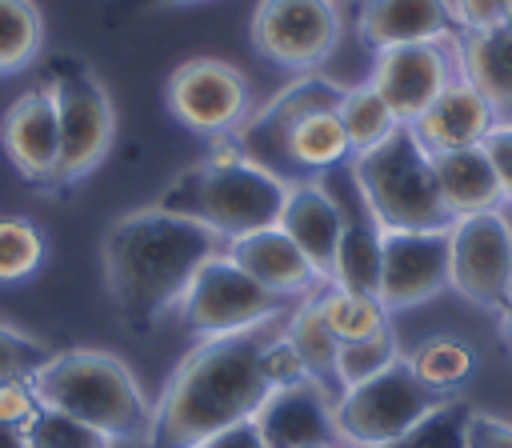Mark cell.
Here are the masks:
<instances>
[{"label": "cell", "instance_id": "cell-36", "mask_svg": "<svg viewBox=\"0 0 512 448\" xmlns=\"http://www.w3.org/2000/svg\"><path fill=\"white\" fill-rule=\"evenodd\" d=\"M484 156L496 172V184H500V200L504 208H512V120H496V128L484 136Z\"/></svg>", "mask_w": 512, "mask_h": 448}, {"label": "cell", "instance_id": "cell-43", "mask_svg": "<svg viewBox=\"0 0 512 448\" xmlns=\"http://www.w3.org/2000/svg\"><path fill=\"white\" fill-rule=\"evenodd\" d=\"M140 8H172V4H196V0H136Z\"/></svg>", "mask_w": 512, "mask_h": 448}, {"label": "cell", "instance_id": "cell-27", "mask_svg": "<svg viewBox=\"0 0 512 448\" xmlns=\"http://www.w3.org/2000/svg\"><path fill=\"white\" fill-rule=\"evenodd\" d=\"M336 116H340V124H344V136H348L352 156H356V152H368V148H376V144H384V140L400 128V120L392 116V108L380 100V92H376L368 80L344 88Z\"/></svg>", "mask_w": 512, "mask_h": 448}, {"label": "cell", "instance_id": "cell-5", "mask_svg": "<svg viewBox=\"0 0 512 448\" xmlns=\"http://www.w3.org/2000/svg\"><path fill=\"white\" fill-rule=\"evenodd\" d=\"M352 184L380 232H444L452 224L436 188L432 156L404 124L384 144L352 156Z\"/></svg>", "mask_w": 512, "mask_h": 448}, {"label": "cell", "instance_id": "cell-19", "mask_svg": "<svg viewBox=\"0 0 512 448\" xmlns=\"http://www.w3.org/2000/svg\"><path fill=\"white\" fill-rule=\"evenodd\" d=\"M356 32L364 48L384 52L396 44L452 40L460 28L448 0H360Z\"/></svg>", "mask_w": 512, "mask_h": 448}, {"label": "cell", "instance_id": "cell-25", "mask_svg": "<svg viewBox=\"0 0 512 448\" xmlns=\"http://www.w3.org/2000/svg\"><path fill=\"white\" fill-rule=\"evenodd\" d=\"M404 360H408L412 376L428 392H436V396H456L472 380V372H476V348L464 336H456V332L424 336Z\"/></svg>", "mask_w": 512, "mask_h": 448}, {"label": "cell", "instance_id": "cell-16", "mask_svg": "<svg viewBox=\"0 0 512 448\" xmlns=\"http://www.w3.org/2000/svg\"><path fill=\"white\" fill-rule=\"evenodd\" d=\"M336 400L328 396L324 380H300L280 388L256 412V428L264 448H312V444H340L336 436Z\"/></svg>", "mask_w": 512, "mask_h": 448}, {"label": "cell", "instance_id": "cell-11", "mask_svg": "<svg viewBox=\"0 0 512 448\" xmlns=\"http://www.w3.org/2000/svg\"><path fill=\"white\" fill-rule=\"evenodd\" d=\"M168 112L200 136H232L248 116V76L216 56L184 60L164 88Z\"/></svg>", "mask_w": 512, "mask_h": 448}, {"label": "cell", "instance_id": "cell-28", "mask_svg": "<svg viewBox=\"0 0 512 448\" xmlns=\"http://www.w3.org/2000/svg\"><path fill=\"white\" fill-rule=\"evenodd\" d=\"M316 296H320V312H324V320H328V328L336 332L340 344L364 340V336H376V332L392 328V324H388L392 312H388L376 296L344 292V288H336V284H320Z\"/></svg>", "mask_w": 512, "mask_h": 448}, {"label": "cell", "instance_id": "cell-20", "mask_svg": "<svg viewBox=\"0 0 512 448\" xmlns=\"http://www.w3.org/2000/svg\"><path fill=\"white\" fill-rule=\"evenodd\" d=\"M496 120H500L496 108L460 76L424 108V116L412 124V132L428 156H440V152L484 144V136L496 128Z\"/></svg>", "mask_w": 512, "mask_h": 448}, {"label": "cell", "instance_id": "cell-21", "mask_svg": "<svg viewBox=\"0 0 512 448\" xmlns=\"http://www.w3.org/2000/svg\"><path fill=\"white\" fill-rule=\"evenodd\" d=\"M460 76L496 108L500 120H512V32H456L452 36Z\"/></svg>", "mask_w": 512, "mask_h": 448}, {"label": "cell", "instance_id": "cell-2", "mask_svg": "<svg viewBox=\"0 0 512 448\" xmlns=\"http://www.w3.org/2000/svg\"><path fill=\"white\" fill-rule=\"evenodd\" d=\"M220 236L160 204L124 212L100 240L104 292L128 332H152L188 292L192 276L216 256Z\"/></svg>", "mask_w": 512, "mask_h": 448}, {"label": "cell", "instance_id": "cell-38", "mask_svg": "<svg viewBox=\"0 0 512 448\" xmlns=\"http://www.w3.org/2000/svg\"><path fill=\"white\" fill-rule=\"evenodd\" d=\"M456 28L460 32H488V28H504V12L508 0H448Z\"/></svg>", "mask_w": 512, "mask_h": 448}, {"label": "cell", "instance_id": "cell-1", "mask_svg": "<svg viewBox=\"0 0 512 448\" xmlns=\"http://www.w3.org/2000/svg\"><path fill=\"white\" fill-rule=\"evenodd\" d=\"M272 324L232 336H208L180 356L164 380L144 448H200L204 440L256 420L272 384L264 376V344Z\"/></svg>", "mask_w": 512, "mask_h": 448}, {"label": "cell", "instance_id": "cell-18", "mask_svg": "<svg viewBox=\"0 0 512 448\" xmlns=\"http://www.w3.org/2000/svg\"><path fill=\"white\" fill-rule=\"evenodd\" d=\"M260 288H268V292H276V296H284V300H292V296H308V292H316L320 284H328L320 272H316V264L292 244V236L284 232V228H260V232H248V236H240V240H228V248H224Z\"/></svg>", "mask_w": 512, "mask_h": 448}, {"label": "cell", "instance_id": "cell-3", "mask_svg": "<svg viewBox=\"0 0 512 448\" xmlns=\"http://www.w3.org/2000/svg\"><path fill=\"white\" fill-rule=\"evenodd\" d=\"M288 184L292 180L248 160L228 136H220L216 148L204 160H196L192 168H184L160 192L156 204L204 224L220 240H240L248 232L272 228L280 220Z\"/></svg>", "mask_w": 512, "mask_h": 448}, {"label": "cell", "instance_id": "cell-39", "mask_svg": "<svg viewBox=\"0 0 512 448\" xmlns=\"http://www.w3.org/2000/svg\"><path fill=\"white\" fill-rule=\"evenodd\" d=\"M468 448H512V420L472 408V416H468Z\"/></svg>", "mask_w": 512, "mask_h": 448}, {"label": "cell", "instance_id": "cell-37", "mask_svg": "<svg viewBox=\"0 0 512 448\" xmlns=\"http://www.w3.org/2000/svg\"><path fill=\"white\" fill-rule=\"evenodd\" d=\"M36 408H40V396L32 388V376L0 384V424L4 428H24L36 416Z\"/></svg>", "mask_w": 512, "mask_h": 448}, {"label": "cell", "instance_id": "cell-24", "mask_svg": "<svg viewBox=\"0 0 512 448\" xmlns=\"http://www.w3.org/2000/svg\"><path fill=\"white\" fill-rule=\"evenodd\" d=\"M380 268H384V232L368 216H348L340 244H336L328 284H336L344 292L376 296L380 292Z\"/></svg>", "mask_w": 512, "mask_h": 448}, {"label": "cell", "instance_id": "cell-22", "mask_svg": "<svg viewBox=\"0 0 512 448\" xmlns=\"http://www.w3.org/2000/svg\"><path fill=\"white\" fill-rule=\"evenodd\" d=\"M432 172H436V188H440V200H444L452 220L472 216V212L504 208L496 172H492V164H488L480 144L432 156Z\"/></svg>", "mask_w": 512, "mask_h": 448}, {"label": "cell", "instance_id": "cell-17", "mask_svg": "<svg viewBox=\"0 0 512 448\" xmlns=\"http://www.w3.org/2000/svg\"><path fill=\"white\" fill-rule=\"evenodd\" d=\"M344 220H348V212L340 208V200L316 176H304V180L288 184V196H284L276 228H284L292 236V244L328 280L332 260H336V244H340V232H344Z\"/></svg>", "mask_w": 512, "mask_h": 448}, {"label": "cell", "instance_id": "cell-42", "mask_svg": "<svg viewBox=\"0 0 512 448\" xmlns=\"http://www.w3.org/2000/svg\"><path fill=\"white\" fill-rule=\"evenodd\" d=\"M0 448H28V444H24L20 428H4V424H0Z\"/></svg>", "mask_w": 512, "mask_h": 448}, {"label": "cell", "instance_id": "cell-33", "mask_svg": "<svg viewBox=\"0 0 512 448\" xmlns=\"http://www.w3.org/2000/svg\"><path fill=\"white\" fill-rule=\"evenodd\" d=\"M20 436L28 448H112V440L104 432H96L92 424L60 412V408H48V404L36 408V416L20 428Z\"/></svg>", "mask_w": 512, "mask_h": 448}, {"label": "cell", "instance_id": "cell-23", "mask_svg": "<svg viewBox=\"0 0 512 448\" xmlns=\"http://www.w3.org/2000/svg\"><path fill=\"white\" fill-rule=\"evenodd\" d=\"M348 156H352V148H348V136H344V124H340L336 108H320V112H308L288 132V144H284V176L288 180L320 176V172L336 168Z\"/></svg>", "mask_w": 512, "mask_h": 448}, {"label": "cell", "instance_id": "cell-31", "mask_svg": "<svg viewBox=\"0 0 512 448\" xmlns=\"http://www.w3.org/2000/svg\"><path fill=\"white\" fill-rule=\"evenodd\" d=\"M48 240L28 216H0V284H20L40 272Z\"/></svg>", "mask_w": 512, "mask_h": 448}, {"label": "cell", "instance_id": "cell-40", "mask_svg": "<svg viewBox=\"0 0 512 448\" xmlns=\"http://www.w3.org/2000/svg\"><path fill=\"white\" fill-rule=\"evenodd\" d=\"M200 448H264V440H260L256 420H244V424H236V428H228V432L204 440Z\"/></svg>", "mask_w": 512, "mask_h": 448}, {"label": "cell", "instance_id": "cell-12", "mask_svg": "<svg viewBox=\"0 0 512 448\" xmlns=\"http://www.w3.org/2000/svg\"><path fill=\"white\" fill-rule=\"evenodd\" d=\"M340 96H344V84L328 80V76H316V72H304L300 80L284 84L260 112L244 116V124L228 136L248 160L264 164L268 172L284 176V144H288V132L308 116V112H320V108H340ZM288 180V176H284Z\"/></svg>", "mask_w": 512, "mask_h": 448}, {"label": "cell", "instance_id": "cell-8", "mask_svg": "<svg viewBox=\"0 0 512 448\" xmlns=\"http://www.w3.org/2000/svg\"><path fill=\"white\" fill-rule=\"evenodd\" d=\"M444 396L428 392L408 360L400 356L392 368H384L380 376L344 388L336 396V436L344 448H388L392 440H400L424 412H432Z\"/></svg>", "mask_w": 512, "mask_h": 448}, {"label": "cell", "instance_id": "cell-29", "mask_svg": "<svg viewBox=\"0 0 512 448\" xmlns=\"http://www.w3.org/2000/svg\"><path fill=\"white\" fill-rule=\"evenodd\" d=\"M44 48V20L32 0H0V76L28 68Z\"/></svg>", "mask_w": 512, "mask_h": 448}, {"label": "cell", "instance_id": "cell-26", "mask_svg": "<svg viewBox=\"0 0 512 448\" xmlns=\"http://www.w3.org/2000/svg\"><path fill=\"white\" fill-rule=\"evenodd\" d=\"M316 292H320V288H316ZM316 292H308V296H304V304L288 316L284 336H288V344L300 352V360H304L308 376L328 384V376H336V352H340V340H336V332L328 328V320H324V312H320V296H316Z\"/></svg>", "mask_w": 512, "mask_h": 448}, {"label": "cell", "instance_id": "cell-15", "mask_svg": "<svg viewBox=\"0 0 512 448\" xmlns=\"http://www.w3.org/2000/svg\"><path fill=\"white\" fill-rule=\"evenodd\" d=\"M0 144L24 180L52 188V176L60 164V128H56V108L44 84L20 92L8 104L0 120Z\"/></svg>", "mask_w": 512, "mask_h": 448}, {"label": "cell", "instance_id": "cell-45", "mask_svg": "<svg viewBox=\"0 0 512 448\" xmlns=\"http://www.w3.org/2000/svg\"><path fill=\"white\" fill-rule=\"evenodd\" d=\"M312 448H344V444H312Z\"/></svg>", "mask_w": 512, "mask_h": 448}, {"label": "cell", "instance_id": "cell-14", "mask_svg": "<svg viewBox=\"0 0 512 448\" xmlns=\"http://www.w3.org/2000/svg\"><path fill=\"white\" fill-rule=\"evenodd\" d=\"M448 288V228L444 232H384V268L376 300L404 312L436 300Z\"/></svg>", "mask_w": 512, "mask_h": 448}, {"label": "cell", "instance_id": "cell-35", "mask_svg": "<svg viewBox=\"0 0 512 448\" xmlns=\"http://www.w3.org/2000/svg\"><path fill=\"white\" fill-rule=\"evenodd\" d=\"M264 376H268V384H272V392H280V388H292V384H300V380H312L308 376V368H304V360H300V352L288 344V336L284 332H272L268 336V344H264Z\"/></svg>", "mask_w": 512, "mask_h": 448}, {"label": "cell", "instance_id": "cell-41", "mask_svg": "<svg viewBox=\"0 0 512 448\" xmlns=\"http://www.w3.org/2000/svg\"><path fill=\"white\" fill-rule=\"evenodd\" d=\"M496 328H500V340H504V348L512 352V300L496 312Z\"/></svg>", "mask_w": 512, "mask_h": 448}, {"label": "cell", "instance_id": "cell-30", "mask_svg": "<svg viewBox=\"0 0 512 448\" xmlns=\"http://www.w3.org/2000/svg\"><path fill=\"white\" fill-rule=\"evenodd\" d=\"M468 416H472V404L468 400L444 396L432 412H424L388 448H468Z\"/></svg>", "mask_w": 512, "mask_h": 448}, {"label": "cell", "instance_id": "cell-34", "mask_svg": "<svg viewBox=\"0 0 512 448\" xmlns=\"http://www.w3.org/2000/svg\"><path fill=\"white\" fill-rule=\"evenodd\" d=\"M48 344L44 340H36V336H28V332H20V328H12V324H4L0 320V384L4 380H20V376H32L36 368H44L48 364Z\"/></svg>", "mask_w": 512, "mask_h": 448}, {"label": "cell", "instance_id": "cell-6", "mask_svg": "<svg viewBox=\"0 0 512 448\" xmlns=\"http://www.w3.org/2000/svg\"><path fill=\"white\" fill-rule=\"evenodd\" d=\"M44 88L52 96L56 128H60V164H56L52 188L64 192L104 164L116 140V108L100 76L88 68V60L72 52H56L48 60Z\"/></svg>", "mask_w": 512, "mask_h": 448}, {"label": "cell", "instance_id": "cell-9", "mask_svg": "<svg viewBox=\"0 0 512 448\" xmlns=\"http://www.w3.org/2000/svg\"><path fill=\"white\" fill-rule=\"evenodd\" d=\"M448 288L488 312L512 300V220L500 208L448 224Z\"/></svg>", "mask_w": 512, "mask_h": 448}, {"label": "cell", "instance_id": "cell-32", "mask_svg": "<svg viewBox=\"0 0 512 448\" xmlns=\"http://www.w3.org/2000/svg\"><path fill=\"white\" fill-rule=\"evenodd\" d=\"M400 356H404V352H400V340H396L392 328H384V332H376V336H364V340L340 344V352H336V384H340V392H344V388H356V384H364V380H372V376H380V372L392 368Z\"/></svg>", "mask_w": 512, "mask_h": 448}, {"label": "cell", "instance_id": "cell-7", "mask_svg": "<svg viewBox=\"0 0 512 448\" xmlns=\"http://www.w3.org/2000/svg\"><path fill=\"white\" fill-rule=\"evenodd\" d=\"M284 308H288V300L260 288L228 252L208 256L200 264V272L192 276L184 300L176 304L184 328L200 340L276 324L284 316Z\"/></svg>", "mask_w": 512, "mask_h": 448}, {"label": "cell", "instance_id": "cell-4", "mask_svg": "<svg viewBox=\"0 0 512 448\" xmlns=\"http://www.w3.org/2000/svg\"><path fill=\"white\" fill-rule=\"evenodd\" d=\"M40 404L60 408L96 432L116 440H144L152 424V404L144 400L128 364L104 348L52 352L44 368L32 372Z\"/></svg>", "mask_w": 512, "mask_h": 448}, {"label": "cell", "instance_id": "cell-13", "mask_svg": "<svg viewBox=\"0 0 512 448\" xmlns=\"http://www.w3.org/2000/svg\"><path fill=\"white\" fill-rule=\"evenodd\" d=\"M372 56L376 60L368 84L380 92V100L392 108V116L404 128H412L424 116V108L452 84V60L444 52V40L396 44Z\"/></svg>", "mask_w": 512, "mask_h": 448}, {"label": "cell", "instance_id": "cell-10", "mask_svg": "<svg viewBox=\"0 0 512 448\" xmlns=\"http://www.w3.org/2000/svg\"><path fill=\"white\" fill-rule=\"evenodd\" d=\"M344 20L336 0H256L248 40L252 48L288 72H312L340 48Z\"/></svg>", "mask_w": 512, "mask_h": 448}, {"label": "cell", "instance_id": "cell-44", "mask_svg": "<svg viewBox=\"0 0 512 448\" xmlns=\"http://www.w3.org/2000/svg\"><path fill=\"white\" fill-rule=\"evenodd\" d=\"M504 28L512 32V0H508V12H504Z\"/></svg>", "mask_w": 512, "mask_h": 448}]
</instances>
